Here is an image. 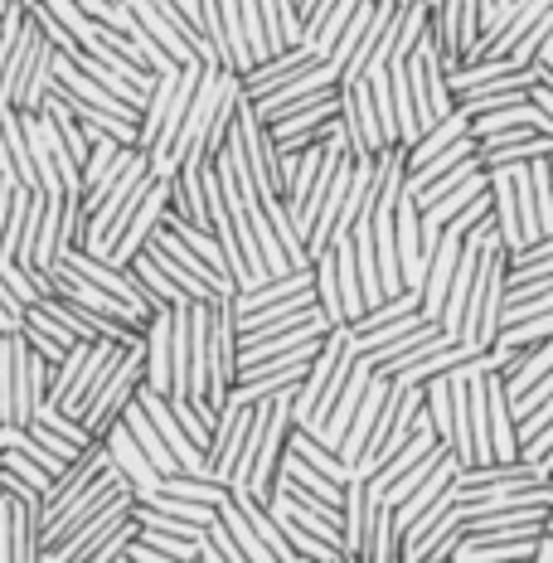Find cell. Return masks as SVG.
I'll list each match as a JSON object with an SVG mask.
<instances>
[{"label": "cell", "mask_w": 553, "mask_h": 563, "mask_svg": "<svg viewBox=\"0 0 553 563\" xmlns=\"http://www.w3.org/2000/svg\"><path fill=\"white\" fill-rule=\"evenodd\" d=\"M291 398H297V384L253 404V428H248V442H243L239 462H233V472H229V490H253L257 500L273 496L281 452H287V438H291Z\"/></svg>", "instance_id": "1"}, {"label": "cell", "mask_w": 553, "mask_h": 563, "mask_svg": "<svg viewBox=\"0 0 553 563\" xmlns=\"http://www.w3.org/2000/svg\"><path fill=\"white\" fill-rule=\"evenodd\" d=\"M350 365H355V345H350V321H345V325H331V331H325L316 360L306 365V379L297 384V398H291V428L321 438L325 418H331L335 398L350 379Z\"/></svg>", "instance_id": "2"}, {"label": "cell", "mask_w": 553, "mask_h": 563, "mask_svg": "<svg viewBox=\"0 0 553 563\" xmlns=\"http://www.w3.org/2000/svg\"><path fill=\"white\" fill-rule=\"evenodd\" d=\"M505 301H510V249L500 243V233H490L486 253H480L476 282H471V301L462 316V340L476 350H490L505 325Z\"/></svg>", "instance_id": "3"}, {"label": "cell", "mask_w": 553, "mask_h": 563, "mask_svg": "<svg viewBox=\"0 0 553 563\" xmlns=\"http://www.w3.org/2000/svg\"><path fill=\"white\" fill-rule=\"evenodd\" d=\"M49 374L54 365L44 355H34L25 331L0 335V422H25L34 418L40 398L49 394Z\"/></svg>", "instance_id": "4"}, {"label": "cell", "mask_w": 553, "mask_h": 563, "mask_svg": "<svg viewBox=\"0 0 553 563\" xmlns=\"http://www.w3.org/2000/svg\"><path fill=\"white\" fill-rule=\"evenodd\" d=\"M146 384V345H122V355L112 360V369L102 374V384L92 389L88 408H84V428L92 438H102V432L112 428L117 418H122V408L136 398V389Z\"/></svg>", "instance_id": "5"}, {"label": "cell", "mask_w": 553, "mask_h": 563, "mask_svg": "<svg viewBox=\"0 0 553 563\" xmlns=\"http://www.w3.org/2000/svg\"><path fill=\"white\" fill-rule=\"evenodd\" d=\"M233 136H239L243 146V161H248V175L257 185V195H263V205H277V199H287V180H281V151L273 132H267V122L253 112V102L243 98L239 112H233Z\"/></svg>", "instance_id": "6"}, {"label": "cell", "mask_w": 553, "mask_h": 563, "mask_svg": "<svg viewBox=\"0 0 553 563\" xmlns=\"http://www.w3.org/2000/svg\"><path fill=\"white\" fill-rule=\"evenodd\" d=\"M239 291H219V297H209V311H214V321H209V408L229 404V389L233 379H239Z\"/></svg>", "instance_id": "7"}, {"label": "cell", "mask_w": 553, "mask_h": 563, "mask_svg": "<svg viewBox=\"0 0 553 563\" xmlns=\"http://www.w3.org/2000/svg\"><path fill=\"white\" fill-rule=\"evenodd\" d=\"M223 74L229 68L214 64V58H204V68H199V88H195V98H190V108H185V122H180V132L170 136V146L161 151V156H151L161 170H180V161L190 156V151H199V141H204L209 132V122H214V108H219V88H223Z\"/></svg>", "instance_id": "8"}, {"label": "cell", "mask_w": 553, "mask_h": 563, "mask_svg": "<svg viewBox=\"0 0 553 563\" xmlns=\"http://www.w3.org/2000/svg\"><path fill=\"white\" fill-rule=\"evenodd\" d=\"M335 84H340V64H335V58H316V64H311V68H301L297 78H287V84L257 92V98H248V102H253V112L263 117L267 126H273L277 117H287V112L306 108V102H311L316 92H325V88H335Z\"/></svg>", "instance_id": "9"}, {"label": "cell", "mask_w": 553, "mask_h": 563, "mask_svg": "<svg viewBox=\"0 0 553 563\" xmlns=\"http://www.w3.org/2000/svg\"><path fill=\"white\" fill-rule=\"evenodd\" d=\"M340 126H345L350 156H379V151L388 146V141H384V122H379V108H374L369 78L340 88Z\"/></svg>", "instance_id": "10"}, {"label": "cell", "mask_w": 553, "mask_h": 563, "mask_svg": "<svg viewBox=\"0 0 553 563\" xmlns=\"http://www.w3.org/2000/svg\"><path fill=\"white\" fill-rule=\"evenodd\" d=\"M49 277H54V297L74 301V307H88V311L112 316V321H126V325H146V311H136L132 301H122L117 291L98 287V282H88L84 273H74L68 263H54V267H49Z\"/></svg>", "instance_id": "11"}, {"label": "cell", "mask_w": 553, "mask_h": 563, "mask_svg": "<svg viewBox=\"0 0 553 563\" xmlns=\"http://www.w3.org/2000/svg\"><path fill=\"white\" fill-rule=\"evenodd\" d=\"M40 515L20 496L0 486V563H34L40 559Z\"/></svg>", "instance_id": "12"}, {"label": "cell", "mask_w": 553, "mask_h": 563, "mask_svg": "<svg viewBox=\"0 0 553 563\" xmlns=\"http://www.w3.org/2000/svg\"><path fill=\"white\" fill-rule=\"evenodd\" d=\"M248 428H253V404L229 398L214 418V438H209V472H214V481H223V486H229L233 462H239L243 442H248Z\"/></svg>", "instance_id": "13"}, {"label": "cell", "mask_w": 553, "mask_h": 563, "mask_svg": "<svg viewBox=\"0 0 553 563\" xmlns=\"http://www.w3.org/2000/svg\"><path fill=\"white\" fill-rule=\"evenodd\" d=\"M369 525H374V490L355 472L345 481V500H340V549H345V563L369 554Z\"/></svg>", "instance_id": "14"}, {"label": "cell", "mask_w": 553, "mask_h": 563, "mask_svg": "<svg viewBox=\"0 0 553 563\" xmlns=\"http://www.w3.org/2000/svg\"><path fill=\"white\" fill-rule=\"evenodd\" d=\"M462 239H466L462 229L442 224V243L432 249L428 273H422V282H418V297H422V307H418V311L428 316V321H442V301H446V287H452L456 257H462Z\"/></svg>", "instance_id": "15"}, {"label": "cell", "mask_w": 553, "mask_h": 563, "mask_svg": "<svg viewBox=\"0 0 553 563\" xmlns=\"http://www.w3.org/2000/svg\"><path fill=\"white\" fill-rule=\"evenodd\" d=\"M549 151H553V136H544L539 126H505V132L476 136L480 166H515V161H534V156H549Z\"/></svg>", "instance_id": "16"}, {"label": "cell", "mask_w": 553, "mask_h": 563, "mask_svg": "<svg viewBox=\"0 0 553 563\" xmlns=\"http://www.w3.org/2000/svg\"><path fill=\"white\" fill-rule=\"evenodd\" d=\"M132 506H136V496H117L108 510H98L88 525H78V530L68 534L64 544L44 549V559H58V563H78V559H84V563H88V559H92V549H98L102 539H108V534L117 530V525L126 520V515H132Z\"/></svg>", "instance_id": "17"}, {"label": "cell", "mask_w": 553, "mask_h": 563, "mask_svg": "<svg viewBox=\"0 0 553 563\" xmlns=\"http://www.w3.org/2000/svg\"><path fill=\"white\" fill-rule=\"evenodd\" d=\"M102 442H108V456H112V466H117V472H122L126 481H132L136 500H141V496H151V490H161V481H166V476H161L156 466H151V456L141 452V442L132 438V428H126L122 418H117L112 428L102 432Z\"/></svg>", "instance_id": "18"}, {"label": "cell", "mask_w": 553, "mask_h": 563, "mask_svg": "<svg viewBox=\"0 0 553 563\" xmlns=\"http://www.w3.org/2000/svg\"><path fill=\"white\" fill-rule=\"evenodd\" d=\"M170 325H175V311L170 307H156L141 325V345H146V384L161 394H175V374H170Z\"/></svg>", "instance_id": "19"}, {"label": "cell", "mask_w": 553, "mask_h": 563, "mask_svg": "<svg viewBox=\"0 0 553 563\" xmlns=\"http://www.w3.org/2000/svg\"><path fill=\"white\" fill-rule=\"evenodd\" d=\"M490 170V214H496V233L510 249V257L524 249V224H520V199H515V175L510 166H486Z\"/></svg>", "instance_id": "20"}, {"label": "cell", "mask_w": 553, "mask_h": 563, "mask_svg": "<svg viewBox=\"0 0 553 563\" xmlns=\"http://www.w3.org/2000/svg\"><path fill=\"white\" fill-rule=\"evenodd\" d=\"M316 54L311 44H291V49H281L273 58H263V64H253L248 74H243V88H248V98H257V92H267V88H277V84H287V78H297L301 68H311L316 64Z\"/></svg>", "instance_id": "21"}, {"label": "cell", "mask_w": 553, "mask_h": 563, "mask_svg": "<svg viewBox=\"0 0 553 563\" xmlns=\"http://www.w3.org/2000/svg\"><path fill=\"white\" fill-rule=\"evenodd\" d=\"M146 243H151V249H161V253H170L175 263H185V267H190V273H195L199 282H204V287H214V291H239V287H233V277L223 273V267H214V263H209V257L199 253V249H190V243H185V239H180V233H175L170 224H161V229L151 233Z\"/></svg>", "instance_id": "22"}, {"label": "cell", "mask_w": 553, "mask_h": 563, "mask_svg": "<svg viewBox=\"0 0 553 563\" xmlns=\"http://www.w3.org/2000/svg\"><path fill=\"white\" fill-rule=\"evenodd\" d=\"M122 355V345H117V340H108V335H98L88 345V360H84V374H78V384L74 389H68V398L58 408H64V413H74L78 422H84V408H88V398H92V389H98L102 384V374L112 369V360Z\"/></svg>", "instance_id": "23"}, {"label": "cell", "mask_w": 553, "mask_h": 563, "mask_svg": "<svg viewBox=\"0 0 553 563\" xmlns=\"http://www.w3.org/2000/svg\"><path fill=\"white\" fill-rule=\"evenodd\" d=\"M122 422H126V428H132V438L141 442V452L151 456V466H156L161 476H175V472H180V462H175V452L166 448V438H161V428H156V422H151V413L136 404V398L122 408Z\"/></svg>", "instance_id": "24"}, {"label": "cell", "mask_w": 553, "mask_h": 563, "mask_svg": "<svg viewBox=\"0 0 553 563\" xmlns=\"http://www.w3.org/2000/svg\"><path fill=\"white\" fill-rule=\"evenodd\" d=\"M233 500H239V510L248 515V525L257 530V539H263L267 549H273V559L277 563H297V554H291V544H287V534H281V525H277V515L267 510V500H257L253 490H229Z\"/></svg>", "instance_id": "25"}, {"label": "cell", "mask_w": 553, "mask_h": 563, "mask_svg": "<svg viewBox=\"0 0 553 563\" xmlns=\"http://www.w3.org/2000/svg\"><path fill=\"white\" fill-rule=\"evenodd\" d=\"M476 355V345L471 340H452V345H438L428 350L422 360H413V365H403L398 374H384V379H398V384H422V379H438V374H446L452 365H462V360Z\"/></svg>", "instance_id": "26"}, {"label": "cell", "mask_w": 553, "mask_h": 563, "mask_svg": "<svg viewBox=\"0 0 553 563\" xmlns=\"http://www.w3.org/2000/svg\"><path fill=\"white\" fill-rule=\"evenodd\" d=\"M335 253V282H340V307H345V321H360L364 316V282H360V267H355V239H335L331 243Z\"/></svg>", "instance_id": "27"}, {"label": "cell", "mask_w": 553, "mask_h": 563, "mask_svg": "<svg viewBox=\"0 0 553 563\" xmlns=\"http://www.w3.org/2000/svg\"><path fill=\"white\" fill-rule=\"evenodd\" d=\"M175 84H180V68H161V74H156V84H151V92H146V108H141V141H136V146L156 151L161 122H166V108H170Z\"/></svg>", "instance_id": "28"}, {"label": "cell", "mask_w": 553, "mask_h": 563, "mask_svg": "<svg viewBox=\"0 0 553 563\" xmlns=\"http://www.w3.org/2000/svg\"><path fill=\"white\" fill-rule=\"evenodd\" d=\"M126 5L136 10V20H141V25H146L151 34H156V44H161V49H166V54L175 58V64H190V58H199V54L190 49V44H185V34L175 30L166 15H161V5H156V0H126Z\"/></svg>", "instance_id": "29"}, {"label": "cell", "mask_w": 553, "mask_h": 563, "mask_svg": "<svg viewBox=\"0 0 553 563\" xmlns=\"http://www.w3.org/2000/svg\"><path fill=\"white\" fill-rule=\"evenodd\" d=\"M199 68H204V58H190V64H180V84H175V92H170L166 122H161V141H156V151H151V156H161V151L170 146V136L180 132L185 108H190V98H195V88H199Z\"/></svg>", "instance_id": "30"}, {"label": "cell", "mask_w": 553, "mask_h": 563, "mask_svg": "<svg viewBox=\"0 0 553 563\" xmlns=\"http://www.w3.org/2000/svg\"><path fill=\"white\" fill-rule=\"evenodd\" d=\"M549 369H553V335L539 340V345H524V350H520V360L505 369V389H510V398H520L529 384L544 379Z\"/></svg>", "instance_id": "31"}, {"label": "cell", "mask_w": 553, "mask_h": 563, "mask_svg": "<svg viewBox=\"0 0 553 563\" xmlns=\"http://www.w3.org/2000/svg\"><path fill=\"white\" fill-rule=\"evenodd\" d=\"M54 84H58V78H54V40L44 34V44H40V54H34V64H30V74H25V88H20L15 108L20 112H40L44 108V92H49Z\"/></svg>", "instance_id": "32"}, {"label": "cell", "mask_w": 553, "mask_h": 563, "mask_svg": "<svg viewBox=\"0 0 553 563\" xmlns=\"http://www.w3.org/2000/svg\"><path fill=\"white\" fill-rule=\"evenodd\" d=\"M126 267H132V273L141 277V287L151 291V301H156V307H175V301H180V297H190V291H185L180 282H175V277L166 273V267H161L156 257H151V249H141V253H136Z\"/></svg>", "instance_id": "33"}, {"label": "cell", "mask_w": 553, "mask_h": 563, "mask_svg": "<svg viewBox=\"0 0 553 563\" xmlns=\"http://www.w3.org/2000/svg\"><path fill=\"white\" fill-rule=\"evenodd\" d=\"M486 190H490V170L480 166V170H471L462 185H452V190H446L442 199H432V205L422 209V214H428L432 224H446V219H456V214H462V209L471 205V199H476V195H486Z\"/></svg>", "instance_id": "34"}, {"label": "cell", "mask_w": 553, "mask_h": 563, "mask_svg": "<svg viewBox=\"0 0 553 563\" xmlns=\"http://www.w3.org/2000/svg\"><path fill=\"white\" fill-rule=\"evenodd\" d=\"M466 520H471V500H456L452 515H446V525H442V534L432 539L428 549H422L418 563H446V559H456V549H462V539H466Z\"/></svg>", "instance_id": "35"}, {"label": "cell", "mask_w": 553, "mask_h": 563, "mask_svg": "<svg viewBox=\"0 0 553 563\" xmlns=\"http://www.w3.org/2000/svg\"><path fill=\"white\" fill-rule=\"evenodd\" d=\"M219 515H223V525H229V530H233V539H239L243 559H248V563H277V559H273V549H267L263 539H257V530L248 525V515L239 510V500L229 496V500H223V506H219Z\"/></svg>", "instance_id": "36"}, {"label": "cell", "mask_w": 553, "mask_h": 563, "mask_svg": "<svg viewBox=\"0 0 553 563\" xmlns=\"http://www.w3.org/2000/svg\"><path fill=\"white\" fill-rule=\"evenodd\" d=\"M515 199H520V224H524V249L544 239V224H539V199H534V175H529V161H515Z\"/></svg>", "instance_id": "37"}, {"label": "cell", "mask_w": 553, "mask_h": 563, "mask_svg": "<svg viewBox=\"0 0 553 563\" xmlns=\"http://www.w3.org/2000/svg\"><path fill=\"white\" fill-rule=\"evenodd\" d=\"M422 408H428L438 438L452 448V379H446V374H438V379H422Z\"/></svg>", "instance_id": "38"}, {"label": "cell", "mask_w": 553, "mask_h": 563, "mask_svg": "<svg viewBox=\"0 0 553 563\" xmlns=\"http://www.w3.org/2000/svg\"><path fill=\"white\" fill-rule=\"evenodd\" d=\"M316 301L331 316V325H345V307H340V282H335V253L325 249L316 257Z\"/></svg>", "instance_id": "39"}, {"label": "cell", "mask_w": 553, "mask_h": 563, "mask_svg": "<svg viewBox=\"0 0 553 563\" xmlns=\"http://www.w3.org/2000/svg\"><path fill=\"white\" fill-rule=\"evenodd\" d=\"M446 452H452V448H446V442H438V448H432L428 456H418V462H413V466H408V472H403V476H398V481H394V486H388V490H384V500H394V510H398V500H408V496H413V490L422 486V481H428L432 472H438V462H442V456H446Z\"/></svg>", "instance_id": "40"}, {"label": "cell", "mask_w": 553, "mask_h": 563, "mask_svg": "<svg viewBox=\"0 0 553 563\" xmlns=\"http://www.w3.org/2000/svg\"><path fill=\"white\" fill-rule=\"evenodd\" d=\"M355 5H360V0H335V10L321 20V30H316L311 40H301V44H311V49L321 54V58H331L335 40H340V30H345V25H350V15H355Z\"/></svg>", "instance_id": "41"}, {"label": "cell", "mask_w": 553, "mask_h": 563, "mask_svg": "<svg viewBox=\"0 0 553 563\" xmlns=\"http://www.w3.org/2000/svg\"><path fill=\"white\" fill-rule=\"evenodd\" d=\"M199 30H204V40H209V54H214V64L233 68V64H229V34H223L219 0H199Z\"/></svg>", "instance_id": "42"}, {"label": "cell", "mask_w": 553, "mask_h": 563, "mask_svg": "<svg viewBox=\"0 0 553 563\" xmlns=\"http://www.w3.org/2000/svg\"><path fill=\"white\" fill-rule=\"evenodd\" d=\"M136 530H141V525H136V515H126V520L117 525V530H112L108 539H102L98 549H92V559H88V563H122V554H126V544H132V539H136Z\"/></svg>", "instance_id": "43"}, {"label": "cell", "mask_w": 553, "mask_h": 563, "mask_svg": "<svg viewBox=\"0 0 553 563\" xmlns=\"http://www.w3.org/2000/svg\"><path fill=\"white\" fill-rule=\"evenodd\" d=\"M369 15H374V0H360L355 5V15H350V25L340 30V40H335V49H331V58L340 68H345V58H350V49L360 44V34H364V25H369Z\"/></svg>", "instance_id": "44"}, {"label": "cell", "mask_w": 553, "mask_h": 563, "mask_svg": "<svg viewBox=\"0 0 553 563\" xmlns=\"http://www.w3.org/2000/svg\"><path fill=\"white\" fill-rule=\"evenodd\" d=\"M204 534H209V544L219 549L223 563H248V559H243V549H239V539H233V530L223 525V515H214V520L204 525Z\"/></svg>", "instance_id": "45"}, {"label": "cell", "mask_w": 553, "mask_h": 563, "mask_svg": "<svg viewBox=\"0 0 553 563\" xmlns=\"http://www.w3.org/2000/svg\"><path fill=\"white\" fill-rule=\"evenodd\" d=\"M534 559H539V563H553V506H549V515H544V525H539Z\"/></svg>", "instance_id": "46"}, {"label": "cell", "mask_w": 553, "mask_h": 563, "mask_svg": "<svg viewBox=\"0 0 553 563\" xmlns=\"http://www.w3.org/2000/svg\"><path fill=\"white\" fill-rule=\"evenodd\" d=\"M78 5H84V10H88V15H92V20H108V10L117 5V0H78Z\"/></svg>", "instance_id": "47"}]
</instances>
